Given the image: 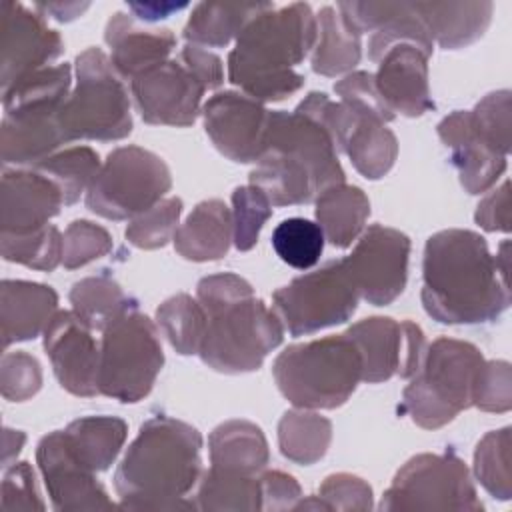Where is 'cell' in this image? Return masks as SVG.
<instances>
[{
    "label": "cell",
    "instance_id": "6da1fadb",
    "mask_svg": "<svg viewBox=\"0 0 512 512\" xmlns=\"http://www.w3.org/2000/svg\"><path fill=\"white\" fill-rule=\"evenodd\" d=\"M422 278V306L442 324L492 322L510 306V288L486 240L472 230L432 234L424 248Z\"/></svg>",
    "mask_w": 512,
    "mask_h": 512
},
{
    "label": "cell",
    "instance_id": "7a4b0ae2",
    "mask_svg": "<svg viewBox=\"0 0 512 512\" xmlns=\"http://www.w3.org/2000/svg\"><path fill=\"white\" fill-rule=\"evenodd\" d=\"M200 432L176 418L146 420L114 474L126 510L196 508L184 496L200 480Z\"/></svg>",
    "mask_w": 512,
    "mask_h": 512
},
{
    "label": "cell",
    "instance_id": "3957f363",
    "mask_svg": "<svg viewBox=\"0 0 512 512\" xmlns=\"http://www.w3.org/2000/svg\"><path fill=\"white\" fill-rule=\"evenodd\" d=\"M316 38V16L308 4H272L238 34L228 56V80L258 102L284 100L302 88L304 76L294 66L316 46Z\"/></svg>",
    "mask_w": 512,
    "mask_h": 512
},
{
    "label": "cell",
    "instance_id": "277c9868",
    "mask_svg": "<svg viewBox=\"0 0 512 512\" xmlns=\"http://www.w3.org/2000/svg\"><path fill=\"white\" fill-rule=\"evenodd\" d=\"M206 312V332L200 344L204 364L224 374L258 370L264 358L280 346L284 324L270 310L248 280L222 272L206 276L196 286Z\"/></svg>",
    "mask_w": 512,
    "mask_h": 512
},
{
    "label": "cell",
    "instance_id": "5b68a950",
    "mask_svg": "<svg viewBox=\"0 0 512 512\" xmlns=\"http://www.w3.org/2000/svg\"><path fill=\"white\" fill-rule=\"evenodd\" d=\"M344 170L326 130L298 112L272 110L264 154L250 174L272 206L316 200L328 186L342 184Z\"/></svg>",
    "mask_w": 512,
    "mask_h": 512
},
{
    "label": "cell",
    "instance_id": "8992f818",
    "mask_svg": "<svg viewBox=\"0 0 512 512\" xmlns=\"http://www.w3.org/2000/svg\"><path fill=\"white\" fill-rule=\"evenodd\" d=\"M272 372L280 392L296 408L332 410L362 380V358L344 332L288 346L274 360Z\"/></svg>",
    "mask_w": 512,
    "mask_h": 512
},
{
    "label": "cell",
    "instance_id": "52a82bcc",
    "mask_svg": "<svg viewBox=\"0 0 512 512\" xmlns=\"http://www.w3.org/2000/svg\"><path fill=\"white\" fill-rule=\"evenodd\" d=\"M482 366L484 356L474 344L454 338L434 340L402 392V410L426 430L452 422L458 412L472 406Z\"/></svg>",
    "mask_w": 512,
    "mask_h": 512
},
{
    "label": "cell",
    "instance_id": "ba28073f",
    "mask_svg": "<svg viewBox=\"0 0 512 512\" xmlns=\"http://www.w3.org/2000/svg\"><path fill=\"white\" fill-rule=\"evenodd\" d=\"M58 122L66 142L122 140L132 132L126 88L110 58L88 48L76 58V86L60 108Z\"/></svg>",
    "mask_w": 512,
    "mask_h": 512
},
{
    "label": "cell",
    "instance_id": "9c48e42d",
    "mask_svg": "<svg viewBox=\"0 0 512 512\" xmlns=\"http://www.w3.org/2000/svg\"><path fill=\"white\" fill-rule=\"evenodd\" d=\"M164 364L154 322L136 308L102 330L98 392L120 402H138L150 394Z\"/></svg>",
    "mask_w": 512,
    "mask_h": 512
},
{
    "label": "cell",
    "instance_id": "30bf717a",
    "mask_svg": "<svg viewBox=\"0 0 512 512\" xmlns=\"http://www.w3.org/2000/svg\"><path fill=\"white\" fill-rule=\"evenodd\" d=\"M166 162L140 146H120L108 154L86 190V206L108 220L136 218L170 190Z\"/></svg>",
    "mask_w": 512,
    "mask_h": 512
},
{
    "label": "cell",
    "instance_id": "8fae6325",
    "mask_svg": "<svg viewBox=\"0 0 512 512\" xmlns=\"http://www.w3.org/2000/svg\"><path fill=\"white\" fill-rule=\"evenodd\" d=\"M358 288L344 260L326 262L322 268L294 278L272 294L274 312L292 336L342 324L358 306Z\"/></svg>",
    "mask_w": 512,
    "mask_h": 512
},
{
    "label": "cell",
    "instance_id": "7c38bea8",
    "mask_svg": "<svg viewBox=\"0 0 512 512\" xmlns=\"http://www.w3.org/2000/svg\"><path fill=\"white\" fill-rule=\"evenodd\" d=\"M382 510H482L466 464L454 454L410 458L384 492Z\"/></svg>",
    "mask_w": 512,
    "mask_h": 512
},
{
    "label": "cell",
    "instance_id": "4fadbf2b",
    "mask_svg": "<svg viewBox=\"0 0 512 512\" xmlns=\"http://www.w3.org/2000/svg\"><path fill=\"white\" fill-rule=\"evenodd\" d=\"M362 358V380L384 382L398 374L412 378L426 356V338L418 324L374 316L356 322L346 330Z\"/></svg>",
    "mask_w": 512,
    "mask_h": 512
},
{
    "label": "cell",
    "instance_id": "5bb4252c",
    "mask_svg": "<svg viewBox=\"0 0 512 512\" xmlns=\"http://www.w3.org/2000/svg\"><path fill=\"white\" fill-rule=\"evenodd\" d=\"M410 238L382 224H372L356 242L350 256L342 258L358 294L374 306L396 300L408 278Z\"/></svg>",
    "mask_w": 512,
    "mask_h": 512
},
{
    "label": "cell",
    "instance_id": "9a60e30c",
    "mask_svg": "<svg viewBox=\"0 0 512 512\" xmlns=\"http://www.w3.org/2000/svg\"><path fill=\"white\" fill-rule=\"evenodd\" d=\"M212 144L234 162H258L264 154L270 110L242 92H218L202 108Z\"/></svg>",
    "mask_w": 512,
    "mask_h": 512
},
{
    "label": "cell",
    "instance_id": "2e32d148",
    "mask_svg": "<svg viewBox=\"0 0 512 512\" xmlns=\"http://www.w3.org/2000/svg\"><path fill=\"white\" fill-rule=\"evenodd\" d=\"M136 108L144 122L164 126H190L198 118L204 84L176 60L130 80Z\"/></svg>",
    "mask_w": 512,
    "mask_h": 512
},
{
    "label": "cell",
    "instance_id": "e0dca14e",
    "mask_svg": "<svg viewBox=\"0 0 512 512\" xmlns=\"http://www.w3.org/2000/svg\"><path fill=\"white\" fill-rule=\"evenodd\" d=\"M36 460L56 510L78 512L114 508L106 490L96 480V472L84 466L72 452L64 430H54L40 440Z\"/></svg>",
    "mask_w": 512,
    "mask_h": 512
},
{
    "label": "cell",
    "instance_id": "ac0fdd59",
    "mask_svg": "<svg viewBox=\"0 0 512 512\" xmlns=\"http://www.w3.org/2000/svg\"><path fill=\"white\" fill-rule=\"evenodd\" d=\"M44 350L64 390L74 396H96L100 350L92 328L74 312L60 310L44 330Z\"/></svg>",
    "mask_w": 512,
    "mask_h": 512
},
{
    "label": "cell",
    "instance_id": "d6986e66",
    "mask_svg": "<svg viewBox=\"0 0 512 512\" xmlns=\"http://www.w3.org/2000/svg\"><path fill=\"white\" fill-rule=\"evenodd\" d=\"M64 50L62 38L44 18L18 2L2 4V92L42 70Z\"/></svg>",
    "mask_w": 512,
    "mask_h": 512
},
{
    "label": "cell",
    "instance_id": "ffe728a7",
    "mask_svg": "<svg viewBox=\"0 0 512 512\" xmlns=\"http://www.w3.org/2000/svg\"><path fill=\"white\" fill-rule=\"evenodd\" d=\"M438 136L452 150L450 162L468 194L486 192L506 170L508 156L476 130L470 110H456L446 116L438 124Z\"/></svg>",
    "mask_w": 512,
    "mask_h": 512
},
{
    "label": "cell",
    "instance_id": "44dd1931",
    "mask_svg": "<svg viewBox=\"0 0 512 512\" xmlns=\"http://www.w3.org/2000/svg\"><path fill=\"white\" fill-rule=\"evenodd\" d=\"M376 64L374 82L392 112L422 116L434 108L428 86V54L424 50L408 42H398Z\"/></svg>",
    "mask_w": 512,
    "mask_h": 512
},
{
    "label": "cell",
    "instance_id": "7402d4cb",
    "mask_svg": "<svg viewBox=\"0 0 512 512\" xmlns=\"http://www.w3.org/2000/svg\"><path fill=\"white\" fill-rule=\"evenodd\" d=\"M0 196V224L4 234H26L44 228L64 204L56 182L36 168L4 170Z\"/></svg>",
    "mask_w": 512,
    "mask_h": 512
},
{
    "label": "cell",
    "instance_id": "603a6c76",
    "mask_svg": "<svg viewBox=\"0 0 512 512\" xmlns=\"http://www.w3.org/2000/svg\"><path fill=\"white\" fill-rule=\"evenodd\" d=\"M104 40L110 46L114 70L128 80L164 64L176 46V38L168 28H138L124 12H114L108 20Z\"/></svg>",
    "mask_w": 512,
    "mask_h": 512
},
{
    "label": "cell",
    "instance_id": "cb8c5ba5",
    "mask_svg": "<svg viewBox=\"0 0 512 512\" xmlns=\"http://www.w3.org/2000/svg\"><path fill=\"white\" fill-rule=\"evenodd\" d=\"M58 308V294L38 282L4 280L0 288L2 344L32 340L46 330Z\"/></svg>",
    "mask_w": 512,
    "mask_h": 512
},
{
    "label": "cell",
    "instance_id": "d4e9b609",
    "mask_svg": "<svg viewBox=\"0 0 512 512\" xmlns=\"http://www.w3.org/2000/svg\"><path fill=\"white\" fill-rule=\"evenodd\" d=\"M60 112H16L4 114L0 130L2 160L6 164H40L66 144Z\"/></svg>",
    "mask_w": 512,
    "mask_h": 512
},
{
    "label": "cell",
    "instance_id": "484cf974",
    "mask_svg": "<svg viewBox=\"0 0 512 512\" xmlns=\"http://www.w3.org/2000/svg\"><path fill=\"white\" fill-rule=\"evenodd\" d=\"M176 252L192 262L222 258L232 242V214L222 200L196 204L186 222L174 232Z\"/></svg>",
    "mask_w": 512,
    "mask_h": 512
},
{
    "label": "cell",
    "instance_id": "4316f807",
    "mask_svg": "<svg viewBox=\"0 0 512 512\" xmlns=\"http://www.w3.org/2000/svg\"><path fill=\"white\" fill-rule=\"evenodd\" d=\"M432 42L456 50L478 40L490 24L492 2H414Z\"/></svg>",
    "mask_w": 512,
    "mask_h": 512
},
{
    "label": "cell",
    "instance_id": "83f0119b",
    "mask_svg": "<svg viewBox=\"0 0 512 512\" xmlns=\"http://www.w3.org/2000/svg\"><path fill=\"white\" fill-rule=\"evenodd\" d=\"M210 462L222 470L258 474L268 464V442L262 430L248 420H228L208 438Z\"/></svg>",
    "mask_w": 512,
    "mask_h": 512
},
{
    "label": "cell",
    "instance_id": "f1b7e54d",
    "mask_svg": "<svg viewBox=\"0 0 512 512\" xmlns=\"http://www.w3.org/2000/svg\"><path fill=\"white\" fill-rule=\"evenodd\" d=\"M370 202L358 186L334 184L316 196V220L324 238L336 246H350L364 228Z\"/></svg>",
    "mask_w": 512,
    "mask_h": 512
},
{
    "label": "cell",
    "instance_id": "f546056e",
    "mask_svg": "<svg viewBox=\"0 0 512 512\" xmlns=\"http://www.w3.org/2000/svg\"><path fill=\"white\" fill-rule=\"evenodd\" d=\"M272 2H200L194 6L186 26L184 38L198 46H226L242 28Z\"/></svg>",
    "mask_w": 512,
    "mask_h": 512
},
{
    "label": "cell",
    "instance_id": "4dcf8cb0",
    "mask_svg": "<svg viewBox=\"0 0 512 512\" xmlns=\"http://www.w3.org/2000/svg\"><path fill=\"white\" fill-rule=\"evenodd\" d=\"M340 152H346L354 168L368 180H378L394 166L398 140L386 124L354 112Z\"/></svg>",
    "mask_w": 512,
    "mask_h": 512
},
{
    "label": "cell",
    "instance_id": "1f68e13d",
    "mask_svg": "<svg viewBox=\"0 0 512 512\" xmlns=\"http://www.w3.org/2000/svg\"><path fill=\"white\" fill-rule=\"evenodd\" d=\"M126 434V422L116 416H84L64 430L72 452L92 472L110 468L122 450Z\"/></svg>",
    "mask_w": 512,
    "mask_h": 512
},
{
    "label": "cell",
    "instance_id": "d6a6232c",
    "mask_svg": "<svg viewBox=\"0 0 512 512\" xmlns=\"http://www.w3.org/2000/svg\"><path fill=\"white\" fill-rule=\"evenodd\" d=\"M318 38L312 54V70L322 76H336L354 68L360 60V34L332 6L320 8L316 16Z\"/></svg>",
    "mask_w": 512,
    "mask_h": 512
},
{
    "label": "cell",
    "instance_id": "836d02e7",
    "mask_svg": "<svg viewBox=\"0 0 512 512\" xmlns=\"http://www.w3.org/2000/svg\"><path fill=\"white\" fill-rule=\"evenodd\" d=\"M72 72L68 64L46 66L2 92L4 114L16 112H60L70 96Z\"/></svg>",
    "mask_w": 512,
    "mask_h": 512
},
{
    "label": "cell",
    "instance_id": "e575fe53",
    "mask_svg": "<svg viewBox=\"0 0 512 512\" xmlns=\"http://www.w3.org/2000/svg\"><path fill=\"white\" fill-rule=\"evenodd\" d=\"M70 302L92 330H104L112 320L136 308V302L108 274L78 280L70 290Z\"/></svg>",
    "mask_w": 512,
    "mask_h": 512
},
{
    "label": "cell",
    "instance_id": "d590c367",
    "mask_svg": "<svg viewBox=\"0 0 512 512\" xmlns=\"http://www.w3.org/2000/svg\"><path fill=\"white\" fill-rule=\"evenodd\" d=\"M332 440V424L328 418L302 410L286 412L278 422L280 452L302 466L318 462Z\"/></svg>",
    "mask_w": 512,
    "mask_h": 512
},
{
    "label": "cell",
    "instance_id": "8d00e7d4",
    "mask_svg": "<svg viewBox=\"0 0 512 512\" xmlns=\"http://www.w3.org/2000/svg\"><path fill=\"white\" fill-rule=\"evenodd\" d=\"M200 510H262L260 478L210 466L198 488Z\"/></svg>",
    "mask_w": 512,
    "mask_h": 512
},
{
    "label": "cell",
    "instance_id": "74e56055",
    "mask_svg": "<svg viewBox=\"0 0 512 512\" xmlns=\"http://www.w3.org/2000/svg\"><path fill=\"white\" fill-rule=\"evenodd\" d=\"M156 320L176 352L198 354L206 332V312L198 300L176 294L158 306Z\"/></svg>",
    "mask_w": 512,
    "mask_h": 512
},
{
    "label": "cell",
    "instance_id": "f35d334b",
    "mask_svg": "<svg viewBox=\"0 0 512 512\" xmlns=\"http://www.w3.org/2000/svg\"><path fill=\"white\" fill-rule=\"evenodd\" d=\"M98 154L88 146H72L56 152L36 164V170L46 174L62 192L64 204H74L84 190L92 184L100 170Z\"/></svg>",
    "mask_w": 512,
    "mask_h": 512
},
{
    "label": "cell",
    "instance_id": "ab89813d",
    "mask_svg": "<svg viewBox=\"0 0 512 512\" xmlns=\"http://www.w3.org/2000/svg\"><path fill=\"white\" fill-rule=\"evenodd\" d=\"M398 42L414 44L428 56L434 50V42L418 16L414 2H390L388 18L374 30L368 42V58L372 62H378L380 56Z\"/></svg>",
    "mask_w": 512,
    "mask_h": 512
},
{
    "label": "cell",
    "instance_id": "60d3db41",
    "mask_svg": "<svg viewBox=\"0 0 512 512\" xmlns=\"http://www.w3.org/2000/svg\"><path fill=\"white\" fill-rule=\"evenodd\" d=\"M322 228L306 218H286L272 232V248L292 268H312L324 250Z\"/></svg>",
    "mask_w": 512,
    "mask_h": 512
},
{
    "label": "cell",
    "instance_id": "b9f144b4",
    "mask_svg": "<svg viewBox=\"0 0 512 512\" xmlns=\"http://www.w3.org/2000/svg\"><path fill=\"white\" fill-rule=\"evenodd\" d=\"M2 258L34 270H54L62 262V234L54 224L26 234H4L0 242Z\"/></svg>",
    "mask_w": 512,
    "mask_h": 512
},
{
    "label": "cell",
    "instance_id": "7bdbcfd3",
    "mask_svg": "<svg viewBox=\"0 0 512 512\" xmlns=\"http://www.w3.org/2000/svg\"><path fill=\"white\" fill-rule=\"evenodd\" d=\"M474 472L480 484L498 500L512 496L510 428L488 432L476 446Z\"/></svg>",
    "mask_w": 512,
    "mask_h": 512
},
{
    "label": "cell",
    "instance_id": "ee69618b",
    "mask_svg": "<svg viewBox=\"0 0 512 512\" xmlns=\"http://www.w3.org/2000/svg\"><path fill=\"white\" fill-rule=\"evenodd\" d=\"M232 206V240L238 250L246 252L258 242L264 222L272 216V204L260 188L248 184L232 192Z\"/></svg>",
    "mask_w": 512,
    "mask_h": 512
},
{
    "label": "cell",
    "instance_id": "f6af8a7d",
    "mask_svg": "<svg viewBox=\"0 0 512 512\" xmlns=\"http://www.w3.org/2000/svg\"><path fill=\"white\" fill-rule=\"evenodd\" d=\"M180 214L182 200L178 196L164 198L150 210L132 218L126 228V240L144 250L162 248L168 240L174 238Z\"/></svg>",
    "mask_w": 512,
    "mask_h": 512
},
{
    "label": "cell",
    "instance_id": "bcb514c9",
    "mask_svg": "<svg viewBox=\"0 0 512 512\" xmlns=\"http://www.w3.org/2000/svg\"><path fill=\"white\" fill-rule=\"evenodd\" d=\"M112 250V238L106 228L90 220H74L62 236V264L68 270L86 266Z\"/></svg>",
    "mask_w": 512,
    "mask_h": 512
},
{
    "label": "cell",
    "instance_id": "7dc6e473",
    "mask_svg": "<svg viewBox=\"0 0 512 512\" xmlns=\"http://www.w3.org/2000/svg\"><path fill=\"white\" fill-rule=\"evenodd\" d=\"M334 92L342 98V104H346L358 114L374 118L382 124L394 118V112L380 96L374 82V74L370 72H352L344 76L334 84Z\"/></svg>",
    "mask_w": 512,
    "mask_h": 512
},
{
    "label": "cell",
    "instance_id": "c3c4849f",
    "mask_svg": "<svg viewBox=\"0 0 512 512\" xmlns=\"http://www.w3.org/2000/svg\"><path fill=\"white\" fill-rule=\"evenodd\" d=\"M42 386V370L34 356L16 350L2 356L0 390L6 400L22 402L32 398Z\"/></svg>",
    "mask_w": 512,
    "mask_h": 512
},
{
    "label": "cell",
    "instance_id": "681fc988",
    "mask_svg": "<svg viewBox=\"0 0 512 512\" xmlns=\"http://www.w3.org/2000/svg\"><path fill=\"white\" fill-rule=\"evenodd\" d=\"M476 130L500 152H510V92L498 90L486 94L474 110H470Z\"/></svg>",
    "mask_w": 512,
    "mask_h": 512
},
{
    "label": "cell",
    "instance_id": "f907efd6",
    "mask_svg": "<svg viewBox=\"0 0 512 512\" xmlns=\"http://www.w3.org/2000/svg\"><path fill=\"white\" fill-rule=\"evenodd\" d=\"M472 406L484 412H508L512 406V372L506 360H484L474 386Z\"/></svg>",
    "mask_w": 512,
    "mask_h": 512
},
{
    "label": "cell",
    "instance_id": "816d5d0a",
    "mask_svg": "<svg viewBox=\"0 0 512 512\" xmlns=\"http://www.w3.org/2000/svg\"><path fill=\"white\" fill-rule=\"evenodd\" d=\"M318 496L330 506V510H370L372 508V488L358 476L338 472L328 476Z\"/></svg>",
    "mask_w": 512,
    "mask_h": 512
},
{
    "label": "cell",
    "instance_id": "f5cc1de1",
    "mask_svg": "<svg viewBox=\"0 0 512 512\" xmlns=\"http://www.w3.org/2000/svg\"><path fill=\"white\" fill-rule=\"evenodd\" d=\"M34 472L28 462H14L6 466L2 480V508L4 510H44L36 490Z\"/></svg>",
    "mask_w": 512,
    "mask_h": 512
},
{
    "label": "cell",
    "instance_id": "db71d44e",
    "mask_svg": "<svg viewBox=\"0 0 512 512\" xmlns=\"http://www.w3.org/2000/svg\"><path fill=\"white\" fill-rule=\"evenodd\" d=\"M262 490V510H288L298 504L302 490L298 482L280 470H272L260 476Z\"/></svg>",
    "mask_w": 512,
    "mask_h": 512
},
{
    "label": "cell",
    "instance_id": "11a10c76",
    "mask_svg": "<svg viewBox=\"0 0 512 512\" xmlns=\"http://www.w3.org/2000/svg\"><path fill=\"white\" fill-rule=\"evenodd\" d=\"M476 222L488 232H508L510 230V184L504 182L500 188L492 190L478 204Z\"/></svg>",
    "mask_w": 512,
    "mask_h": 512
},
{
    "label": "cell",
    "instance_id": "9f6ffc18",
    "mask_svg": "<svg viewBox=\"0 0 512 512\" xmlns=\"http://www.w3.org/2000/svg\"><path fill=\"white\" fill-rule=\"evenodd\" d=\"M180 62L204 84L206 90L218 88L224 82L222 60L198 44H186L180 52Z\"/></svg>",
    "mask_w": 512,
    "mask_h": 512
},
{
    "label": "cell",
    "instance_id": "6f0895ef",
    "mask_svg": "<svg viewBox=\"0 0 512 512\" xmlns=\"http://www.w3.org/2000/svg\"><path fill=\"white\" fill-rule=\"evenodd\" d=\"M188 4L180 2H130L128 8L136 14V18L146 20V22H154V20H162L168 18L172 12L184 10Z\"/></svg>",
    "mask_w": 512,
    "mask_h": 512
},
{
    "label": "cell",
    "instance_id": "680465c9",
    "mask_svg": "<svg viewBox=\"0 0 512 512\" xmlns=\"http://www.w3.org/2000/svg\"><path fill=\"white\" fill-rule=\"evenodd\" d=\"M88 8V4H78V2H38L36 4V10L44 12L46 16L50 14L52 18H56L58 22H68V20H74L76 16H80L84 10Z\"/></svg>",
    "mask_w": 512,
    "mask_h": 512
},
{
    "label": "cell",
    "instance_id": "91938a15",
    "mask_svg": "<svg viewBox=\"0 0 512 512\" xmlns=\"http://www.w3.org/2000/svg\"><path fill=\"white\" fill-rule=\"evenodd\" d=\"M24 440H26V436L22 432H18V430L14 432L10 428L4 430V446H6V450H4V466H10V454L12 452L18 454L22 444H24Z\"/></svg>",
    "mask_w": 512,
    "mask_h": 512
}]
</instances>
